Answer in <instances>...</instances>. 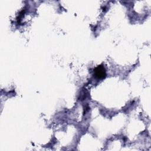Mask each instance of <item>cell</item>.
<instances>
[{
    "label": "cell",
    "instance_id": "1",
    "mask_svg": "<svg viewBox=\"0 0 151 151\" xmlns=\"http://www.w3.org/2000/svg\"><path fill=\"white\" fill-rule=\"evenodd\" d=\"M95 76L98 78H103L106 77V71L103 66L99 65L94 71Z\"/></svg>",
    "mask_w": 151,
    "mask_h": 151
}]
</instances>
